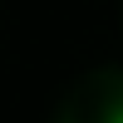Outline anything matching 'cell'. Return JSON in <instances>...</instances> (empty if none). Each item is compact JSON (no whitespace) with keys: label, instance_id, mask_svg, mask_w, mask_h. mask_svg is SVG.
<instances>
[{"label":"cell","instance_id":"obj_1","mask_svg":"<svg viewBox=\"0 0 123 123\" xmlns=\"http://www.w3.org/2000/svg\"><path fill=\"white\" fill-rule=\"evenodd\" d=\"M104 123H123V104H118V108H113V113H108Z\"/></svg>","mask_w":123,"mask_h":123}]
</instances>
